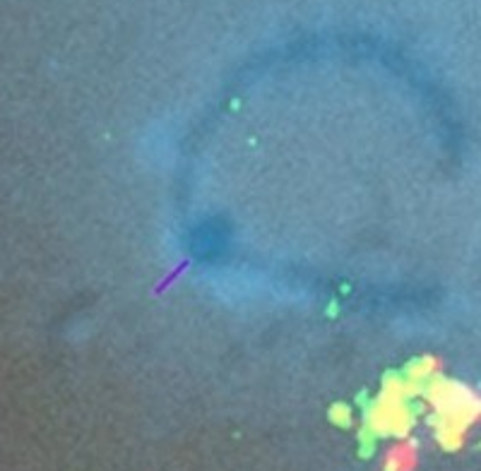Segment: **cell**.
<instances>
[{
    "mask_svg": "<svg viewBox=\"0 0 481 471\" xmlns=\"http://www.w3.org/2000/svg\"><path fill=\"white\" fill-rule=\"evenodd\" d=\"M416 464V445L412 440H400L387 449L383 459L385 471H412Z\"/></svg>",
    "mask_w": 481,
    "mask_h": 471,
    "instance_id": "obj_1",
    "label": "cell"
}]
</instances>
